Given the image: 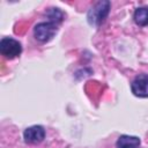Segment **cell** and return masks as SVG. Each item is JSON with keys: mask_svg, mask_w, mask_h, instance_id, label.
Masks as SVG:
<instances>
[{"mask_svg": "<svg viewBox=\"0 0 148 148\" xmlns=\"http://www.w3.org/2000/svg\"><path fill=\"white\" fill-rule=\"evenodd\" d=\"M110 7L111 3L108 0H102L95 3V6H92L87 14L88 23L94 27H99L103 23V21L106 18L110 12Z\"/></svg>", "mask_w": 148, "mask_h": 148, "instance_id": "1", "label": "cell"}, {"mask_svg": "<svg viewBox=\"0 0 148 148\" xmlns=\"http://www.w3.org/2000/svg\"><path fill=\"white\" fill-rule=\"evenodd\" d=\"M58 27L56 23L52 22H40L35 25L34 28V35L39 42H49L53 38V36L57 34Z\"/></svg>", "mask_w": 148, "mask_h": 148, "instance_id": "2", "label": "cell"}, {"mask_svg": "<svg viewBox=\"0 0 148 148\" xmlns=\"http://www.w3.org/2000/svg\"><path fill=\"white\" fill-rule=\"evenodd\" d=\"M22 52V46L18 40L10 38V37H3L0 42V53L6 57L7 59H13L17 56H20Z\"/></svg>", "mask_w": 148, "mask_h": 148, "instance_id": "3", "label": "cell"}, {"mask_svg": "<svg viewBox=\"0 0 148 148\" xmlns=\"http://www.w3.org/2000/svg\"><path fill=\"white\" fill-rule=\"evenodd\" d=\"M132 92L138 97H148V75L139 74L131 84Z\"/></svg>", "mask_w": 148, "mask_h": 148, "instance_id": "4", "label": "cell"}, {"mask_svg": "<svg viewBox=\"0 0 148 148\" xmlns=\"http://www.w3.org/2000/svg\"><path fill=\"white\" fill-rule=\"evenodd\" d=\"M23 138H24V141L28 143H38L44 140L45 130H44V127H42L39 125L30 126L24 131Z\"/></svg>", "mask_w": 148, "mask_h": 148, "instance_id": "5", "label": "cell"}, {"mask_svg": "<svg viewBox=\"0 0 148 148\" xmlns=\"http://www.w3.org/2000/svg\"><path fill=\"white\" fill-rule=\"evenodd\" d=\"M140 139L132 135H120L117 140V148H139Z\"/></svg>", "mask_w": 148, "mask_h": 148, "instance_id": "6", "label": "cell"}, {"mask_svg": "<svg viewBox=\"0 0 148 148\" xmlns=\"http://www.w3.org/2000/svg\"><path fill=\"white\" fill-rule=\"evenodd\" d=\"M134 21L138 25H148V7H140L134 12Z\"/></svg>", "mask_w": 148, "mask_h": 148, "instance_id": "7", "label": "cell"}, {"mask_svg": "<svg viewBox=\"0 0 148 148\" xmlns=\"http://www.w3.org/2000/svg\"><path fill=\"white\" fill-rule=\"evenodd\" d=\"M46 16L49 17L50 22L56 23V24L60 23V22L62 21V18H64L62 12H61L60 9H58V8H50V9L46 12Z\"/></svg>", "mask_w": 148, "mask_h": 148, "instance_id": "8", "label": "cell"}]
</instances>
